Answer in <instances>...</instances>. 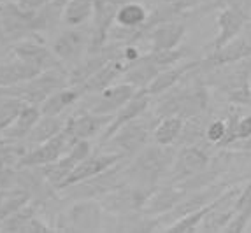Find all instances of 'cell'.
<instances>
[{
    "label": "cell",
    "mask_w": 251,
    "mask_h": 233,
    "mask_svg": "<svg viewBox=\"0 0 251 233\" xmlns=\"http://www.w3.org/2000/svg\"><path fill=\"white\" fill-rule=\"evenodd\" d=\"M205 128H207V121L204 119L202 114L186 117L176 144H179V146H195V144H201V140L205 137Z\"/></svg>",
    "instance_id": "29"
},
{
    "label": "cell",
    "mask_w": 251,
    "mask_h": 233,
    "mask_svg": "<svg viewBox=\"0 0 251 233\" xmlns=\"http://www.w3.org/2000/svg\"><path fill=\"white\" fill-rule=\"evenodd\" d=\"M165 93L167 96L160 100L158 107L153 113L158 119L165 116H179L186 119L202 114L207 107V90L202 84H195L193 88L186 86L183 90H176L174 86Z\"/></svg>",
    "instance_id": "3"
},
{
    "label": "cell",
    "mask_w": 251,
    "mask_h": 233,
    "mask_svg": "<svg viewBox=\"0 0 251 233\" xmlns=\"http://www.w3.org/2000/svg\"><path fill=\"white\" fill-rule=\"evenodd\" d=\"M90 41H92V28L86 30L81 26H72L58 33V37L51 44V51L58 58V62L67 70H71L72 67L83 62L84 56L88 54Z\"/></svg>",
    "instance_id": "5"
},
{
    "label": "cell",
    "mask_w": 251,
    "mask_h": 233,
    "mask_svg": "<svg viewBox=\"0 0 251 233\" xmlns=\"http://www.w3.org/2000/svg\"><path fill=\"white\" fill-rule=\"evenodd\" d=\"M176 156V151L171 146H160L155 144L139 151L134 160L125 165V179L134 181V183L148 184V186H156L162 177L169 174Z\"/></svg>",
    "instance_id": "1"
},
{
    "label": "cell",
    "mask_w": 251,
    "mask_h": 233,
    "mask_svg": "<svg viewBox=\"0 0 251 233\" xmlns=\"http://www.w3.org/2000/svg\"><path fill=\"white\" fill-rule=\"evenodd\" d=\"M122 160H126L123 154L120 153H113V151H104V153H97V154H90L88 158L83 160L81 163L74 166V170L67 175V179L60 184L58 191L63 187L72 186L75 183H81L84 179H90L93 175H99L102 172L113 168L116 163H120Z\"/></svg>",
    "instance_id": "10"
},
{
    "label": "cell",
    "mask_w": 251,
    "mask_h": 233,
    "mask_svg": "<svg viewBox=\"0 0 251 233\" xmlns=\"http://www.w3.org/2000/svg\"><path fill=\"white\" fill-rule=\"evenodd\" d=\"M248 21H250V18L243 7H239L235 4H228L222 7V11L218 14V33L213 41V51L220 49L226 42H230L232 39L241 35Z\"/></svg>",
    "instance_id": "13"
},
{
    "label": "cell",
    "mask_w": 251,
    "mask_h": 233,
    "mask_svg": "<svg viewBox=\"0 0 251 233\" xmlns=\"http://www.w3.org/2000/svg\"><path fill=\"white\" fill-rule=\"evenodd\" d=\"M53 2H54V4H56V5H60V7H63V5L67 4L69 0H53Z\"/></svg>",
    "instance_id": "39"
},
{
    "label": "cell",
    "mask_w": 251,
    "mask_h": 233,
    "mask_svg": "<svg viewBox=\"0 0 251 233\" xmlns=\"http://www.w3.org/2000/svg\"><path fill=\"white\" fill-rule=\"evenodd\" d=\"M235 193H239V189H228L226 193H223V195H220L218 198H214L213 202L202 205V207L197 209V210H192V212H188L186 216L179 217L177 221L171 223L165 230H167V232H195V230L201 226L202 219H204V217L207 216L214 207H218L223 200H226L228 196L235 195Z\"/></svg>",
    "instance_id": "25"
},
{
    "label": "cell",
    "mask_w": 251,
    "mask_h": 233,
    "mask_svg": "<svg viewBox=\"0 0 251 233\" xmlns=\"http://www.w3.org/2000/svg\"><path fill=\"white\" fill-rule=\"evenodd\" d=\"M144 114L126 123L125 126H122L105 144H102V146L107 147L105 151H113V153L123 154L125 158H132L143 149L148 144L150 135L153 133V128H155L153 121L146 119Z\"/></svg>",
    "instance_id": "4"
},
{
    "label": "cell",
    "mask_w": 251,
    "mask_h": 233,
    "mask_svg": "<svg viewBox=\"0 0 251 233\" xmlns=\"http://www.w3.org/2000/svg\"><path fill=\"white\" fill-rule=\"evenodd\" d=\"M9 53L16 56V58L25 60V62L32 63L42 72L50 70V69H56V67H63L58 62V58L54 56L51 47H46L41 42L34 41V39H20L11 44Z\"/></svg>",
    "instance_id": "12"
},
{
    "label": "cell",
    "mask_w": 251,
    "mask_h": 233,
    "mask_svg": "<svg viewBox=\"0 0 251 233\" xmlns=\"http://www.w3.org/2000/svg\"><path fill=\"white\" fill-rule=\"evenodd\" d=\"M148 18H150V13L144 4H141L139 0H132V2H126V4H122L118 7L116 16H114V23L123 28L134 30L137 39L148 35Z\"/></svg>",
    "instance_id": "18"
},
{
    "label": "cell",
    "mask_w": 251,
    "mask_h": 233,
    "mask_svg": "<svg viewBox=\"0 0 251 233\" xmlns=\"http://www.w3.org/2000/svg\"><path fill=\"white\" fill-rule=\"evenodd\" d=\"M5 42H9V41H7V37H5L4 28H2V21H0V44H5Z\"/></svg>",
    "instance_id": "38"
},
{
    "label": "cell",
    "mask_w": 251,
    "mask_h": 233,
    "mask_svg": "<svg viewBox=\"0 0 251 233\" xmlns=\"http://www.w3.org/2000/svg\"><path fill=\"white\" fill-rule=\"evenodd\" d=\"M128 65L130 63L125 62L123 58H120V56L109 60V62L105 63V65H102L90 79H86L83 84H79V86L83 88L84 95H92V93L102 92V90H105L107 86L114 84L116 79H120V77L125 74L126 69H128Z\"/></svg>",
    "instance_id": "16"
},
{
    "label": "cell",
    "mask_w": 251,
    "mask_h": 233,
    "mask_svg": "<svg viewBox=\"0 0 251 233\" xmlns=\"http://www.w3.org/2000/svg\"><path fill=\"white\" fill-rule=\"evenodd\" d=\"M41 72V69H37L35 65L11 54V60L0 65V88H9L14 84L25 83V81L39 75Z\"/></svg>",
    "instance_id": "23"
},
{
    "label": "cell",
    "mask_w": 251,
    "mask_h": 233,
    "mask_svg": "<svg viewBox=\"0 0 251 233\" xmlns=\"http://www.w3.org/2000/svg\"><path fill=\"white\" fill-rule=\"evenodd\" d=\"M32 196L21 189V187H13V189H7L0 200V221H4L5 217H9L11 214H14L16 210H20L25 204H28Z\"/></svg>",
    "instance_id": "30"
},
{
    "label": "cell",
    "mask_w": 251,
    "mask_h": 233,
    "mask_svg": "<svg viewBox=\"0 0 251 233\" xmlns=\"http://www.w3.org/2000/svg\"><path fill=\"white\" fill-rule=\"evenodd\" d=\"M162 4H167V5H174V7H177L181 11V9H184L183 5H188V0H160Z\"/></svg>",
    "instance_id": "37"
},
{
    "label": "cell",
    "mask_w": 251,
    "mask_h": 233,
    "mask_svg": "<svg viewBox=\"0 0 251 233\" xmlns=\"http://www.w3.org/2000/svg\"><path fill=\"white\" fill-rule=\"evenodd\" d=\"M135 92H137V88L128 83L111 84L102 92L92 93L84 109H88V111L97 114H111V116H114V113H118L135 95Z\"/></svg>",
    "instance_id": "9"
},
{
    "label": "cell",
    "mask_w": 251,
    "mask_h": 233,
    "mask_svg": "<svg viewBox=\"0 0 251 233\" xmlns=\"http://www.w3.org/2000/svg\"><path fill=\"white\" fill-rule=\"evenodd\" d=\"M63 125H65V119H62V116H44L42 114L37 123H35V126L30 130V133L25 137L23 144H25L26 149L39 146L42 142H46L51 137H54L63 128Z\"/></svg>",
    "instance_id": "26"
},
{
    "label": "cell",
    "mask_w": 251,
    "mask_h": 233,
    "mask_svg": "<svg viewBox=\"0 0 251 233\" xmlns=\"http://www.w3.org/2000/svg\"><path fill=\"white\" fill-rule=\"evenodd\" d=\"M160 70L162 69L148 54H141V58H137L135 62L130 63L128 69H126L122 77H123V83L132 84L137 90H146L148 84L155 79V75Z\"/></svg>",
    "instance_id": "24"
},
{
    "label": "cell",
    "mask_w": 251,
    "mask_h": 233,
    "mask_svg": "<svg viewBox=\"0 0 251 233\" xmlns=\"http://www.w3.org/2000/svg\"><path fill=\"white\" fill-rule=\"evenodd\" d=\"M16 181H18L16 166L0 168V191H7V189L16 187Z\"/></svg>",
    "instance_id": "34"
},
{
    "label": "cell",
    "mask_w": 251,
    "mask_h": 233,
    "mask_svg": "<svg viewBox=\"0 0 251 233\" xmlns=\"http://www.w3.org/2000/svg\"><path fill=\"white\" fill-rule=\"evenodd\" d=\"M63 86H69V70L65 67H56V69L41 72L39 75L25 81V83L14 84L9 88H0V92L21 98L26 104L41 105L51 93Z\"/></svg>",
    "instance_id": "2"
},
{
    "label": "cell",
    "mask_w": 251,
    "mask_h": 233,
    "mask_svg": "<svg viewBox=\"0 0 251 233\" xmlns=\"http://www.w3.org/2000/svg\"><path fill=\"white\" fill-rule=\"evenodd\" d=\"M83 96H84V92L79 84L63 86V88H60V90H56V92L51 93V95L39 105V107H41V114H44V116H62L67 109H71L74 104H77Z\"/></svg>",
    "instance_id": "19"
},
{
    "label": "cell",
    "mask_w": 251,
    "mask_h": 233,
    "mask_svg": "<svg viewBox=\"0 0 251 233\" xmlns=\"http://www.w3.org/2000/svg\"><path fill=\"white\" fill-rule=\"evenodd\" d=\"M72 144H74V140H72L71 133L67 132V128L63 125V128L50 140L26 149V153L18 162L16 168H20V166H41L46 165V163L56 162L65 153H69Z\"/></svg>",
    "instance_id": "6"
},
{
    "label": "cell",
    "mask_w": 251,
    "mask_h": 233,
    "mask_svg": "<svg viewBox=\"0 0 251 233\" xmlns=\"http://www.w3.org/2000/svg\"><path fill=\"white\" fill-rule=\"evenodd\" d=\"M184 33H186V26L177 21H162L156 26L150 30L148 37L151 42V51H165V49H174L179 47L183 42Z\"/></svg>",
    "instance_id": "17"
},
{
    "label": "cell",
    "mask_w": 251,
    "mask_h": 233,
    "mask_svg": "<svg viewBox=\"0 0 251 233\" xmlns=\"http://www.w3.org/2000/svg\"><path fill=\"white\" fill-rule=\"evenodd\" d=\"M248 56H251V42L246 37H235L230 42H226L225 46H222L220 49H214L213 53L207 56L205 60H202V63L209 67H218L225 65V63H235L243 62Z\"/></svg>",
    "instance_id": "21"
},
{
    "label": "cell",
    "mask_w": 251,
    "mask_h": 233,
    "mask_svg": "<svg viewBox=\"0 0 251 233\" xmlns=\"http://www.w3.org/2000/svg\"><path fill=\"white\" fill-rule=\"evenodd\" d=\"M186 196V189L176 186H156L153 189V193L150 195V198L146 200L144 207L141 209L143 216H163L167 214L176 204H179L181 200Z\"/></svg>",
    "instance_id": "15"
},
{
    "label": "cell",
    "mask_w": 251,
    "mask_h": 233,
    "mask_svg": "<svg viewBox=\"0 0 251 233\" xmlns=\"http://www.w3.org/2000/svg\"><path fill=\"white\" fill-rule=\"evenodd\" d=\"M100 202L90 200H79L67 210L63 216L60 230H72V232H97L100 228Z\"/></svg>",
    "instance_id": "8"
},
{
    "label": "cell",
    "mask_w": 251,
    "mask_h": 233,
    "mask_svg": "<svg viewBox=\"0 0 251 233\" xmlns=\"http://www.w3.org/2000/svg\"><path fill=\"white\" fill-rule=\"evenodd\" d=\"M25 104L26 102H23L21 98L5 95V93L0 92V132L7 128V126L16 119L21 107Z\"/></svg>",
    "instance_id": "31"
},
{
    "label": "cell",
    "mask_w": 251,
    "mask_h": 233,
    "mask_svg": "<svg viewBox=\"0 0 251 233\" xmlns=\"http://www.w3.org/2000/svg\"><path fill=\"white\" fill-rule=\"evenodd\" d=\"M202 65V62H186V63H181V65H172V67H167V69H163L160 70L158 74L155 75V79L151 81L148 84L146 92L151 95V98L156 95H163L165 92H169L171 88L177 86L181 79H183L184 75L190 74L192 70L199 69Z\"/></svg>",
    "instance_id": "20"
},
{
    "label": "cell",
    "mask_w": 251,
    "mask_h": 233,
    "mask_svg": "<svg viewBox=\"0 0 251 233\" xmlns=\"http://www.w3.org/2000/svg\"><path fill=\"white\" fill-rule=\"evenodd\" d=\"M184 119L179 116H165L160 117L158 123L153 128V142L160 144V146H174L179 137L181 130H183Z\"/></svg>",
    "instance_id": "28"
},
{
    "label": "cell",
    "mask_w": 251,
    "mask_h": 233,
    "mask_svg": "<svg viewBox=\"0 0 251 233\" xmlns=\"http://www.w3.org/2000/svg\"><path fill=\"white\" fill-rule=\"evenodd\" d=\"M53 0H16V4L21 9H26V11H35V9H41L44 5L51 4Z\"/></svg>",
    "instance_id": "36"
},
{
    "label": "cell",
    "mask_w": 251,
    "mask_h": 233,
    "mask_svg": "<svg viewBox=\"0 0 251 233\" xmlns=\"http://www.w3.org/2000/svg\"><path fill=\"white\" fill-rule=\"evenodd\" d=\"M186 54H188V51L184 49V47L183 49H181V47H174V49H165V51H151V53H148V56L163 70V69H167V67L176 65V63L179 62V60H183Z\"/></svg>",
    "instance_id": "32"
},
{
    "label": "cell",
    "mask_w": 251,
    "mask_h": 233,
    "mask_svg": "<svg viewBox=\"0 0 251 233\" xmlns=\"http://www.w3.org/2000/svg\"><path fill=\"white\" fill-rule=\"evenodd\" d=\"M41 116L42 114H41V107H39V105L25 104L21 107L16 119H14L5 130H2L0 135L9 142H23Z\"/></svg>",
    "instance_id": "22"
},
{
    "label": "cell",
    "mask_w": 251,
    "mask_h": 233,
    "mask_svg": "<svg viewBox=\"0 0 251 233\" xmlns=\"http://www.w3.org/2000/svg\"><path fill=\"white\" fill-rule=\"evenodd\" d=\"M93 18V0H69L62 7V21L63 25L72 28V26H83Z\"/></svg>",
    "instance_id": "27"
},
{
    "label": "cell",
    "mask_w": 251,
    "mask_h": 233,
    "mask_svg": "<svg viewBox=\"0 0 251 233\" xmlns=\"http://www.w3.org/2000/svg\"><path fill=\"white\" fill-rule=\"evenodd\" d=\"M226 135V121L225 119H214L211 123H207V128H205V139L213 144H222L223 139Z\"/></svg>",
    "instance_id": "33"
},
{
    "label": "cell",
    "mask_w": 251,
    "mask_h": 233,
    "mask_svg": "<svg viewBox=\"0 0 251 233\" xmlns=\"http://www.w3.org/2000/svg\"><path fill=\"white\" fill-rule=\"evenodd\" d=\"M251 137V114L250 116L241 117L237 123V130H235V140H248Z\"/></svg>",
    "instance_id": "35"
},
{
    "label": "cell",
    "mask_w": 251,
    "mask_h": 233,
    "mask_svg": "<svg viewBox=\"0 0 251 233\" xmlns=\"http://www.w3.org/2000/svg\"><path fill=\"white\" fill-rule=\"evenodd\" d=\"M111 114H97L88 109H79L75 114L65 119V128L71 133L72 140L79 139H92L105 130V126L111 123Z\"/></svg>",
    "instance_id": "11"
},
{
    "label": "cell",
    "mask_w": 251,
    "mask_h": 233,
    "mask_svg": "<svg viewBox=\"0 0 251 233\" xmlns=\"http://www.w3.org/2000/svg\"><path fill=\"white\" fill-rule=\"evenodd\" d=\"M150 102H151L150 93H148L146 90H137L135 95L132 96L118 113H114L111 123H109L104 132L100 133V144H105L122 126H125L126 123L134 121L135 117H139L141 114L146 113L148 109H150Z\"/></svg>",
    "instance_id": "14"
},
{
    "label": "cell",
    "mask_w": 251,
    "mask_h": 233,
    "mask_svg": "<svg viewBox=\"0 0 251 233\" xmlns=\"http://www.w3.org/2000/svg\"><path fill=\"white\" fill-rule=\"evenodd\" d=\"M209 154H207V151L201 144L183 146L179 153H176L171 170H169L171 184H179L183 181L193 177V175L205 172V168L209 166Z\"/></svg>",
    "instance_id": "7"
}]
</instances>
